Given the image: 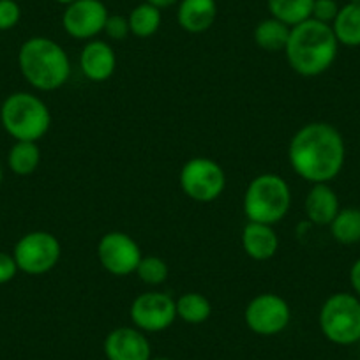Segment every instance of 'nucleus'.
<instances>
[{
    "mask_svg": "<svg viewBox=\"0 0 360 360\" xmlns=\"http://www.w3.org/2000/svg\"><path fill=\"white\" fill-rule=\"evenodd\" d=\"M22 20V8L16 0H0V32L15 29Z\"/></svg>",
    "mask_w": 360,
    "mask_h": 360,
    "instance_id": "26",
    "label": "nucleus"
},
{
    "mask_svg": "<svg viewBox=\"0 0 360 360\" xmlns=\"http://www.w3.org/2000/svg\"><path fill=\"white\" fill-rule=\"evenodd\" d=\"M110 13L103 0H75L62 13V29L78 41H92L105 30Z\"/></svg>",
    "mask_w": 360,
    "mask_h": 360,
    "instance_id": "12",
    "label": "nucleus"
},
{
    "mask_svg": "<svg viewBox=\"0 0 360 360\" xmlns=\"http://www.w3.org/2000/svg\"><path fill=\"white\" fill-rule=\"evenodd\" d=\"M62 245L53 233L44 230L29 231L15 244L13 256L20 272L29 276H43L57 266Z\"/></svg>",
    "mask_w": 360,
    "mask_h": 360,
    "instance_id": "8",
    "label": "nucleus"
},
{
    "mask_svg": "<svg viewBox=\"0 0 360 360\" xmlns=\"http://www.w3.org/2000/svg\"><path fill=\"white\" fill-rule=\"evenodd\" d=\"M103 32L110 37L112 41H124L131 34L129 20L124 15H110L105 23V30Z\"/></svg>",
    "mask_w": 360,
    "mask_h": 360,
    "instance_id": "27",
    "label": "nucleus"
},
{
    "mask_svg": "<svg viewBox=\"0 0 360 360\" xmlns=\"http://www.w3.org/2000/svg\"><path fill=\"white\" fill-rule=\"evenodd\" d=\"M20 272L13 252L0 251V285H8Z\"/></svg>",
    "mask_w": 360,
    "mask_h": 360,
    "instance_id": "29",
    "label": "nucleus"
},
{
    "mask_svg": "<svg viewBox=\"0 0 360 360\" xmlns=\"http://www.w3.org/2000/svg\"><path fill=\"white\" fill-rule=\"evenodd\" d=\"M127 20H129L131 34L140 37V39H147V37L154 36L161 27V9L148 4V2H141L136 8L131 9Z\"/></svg>",
    "mask_w": 360,
    "mask_h": 360,
    "instance_id": "23",
    "label": "nucleus"
},
{
    "mask_svg": "<svg viewBox=\"0 0 360 360\" xmlns=\"http://www.w3.org/2000/svg\"><path fill=\"white\" fill-rule=\"evenodd\" d=\"M79 68L90 82H106L112 78L117 69L115 50L112 44L103 39L86 41L79 55Z\"/></svg>",
    "mask_w": 360,
    "mask_h": 360,
    "instance_id": "14",
    "label": "nucleus"
},
{
    "mask_svg": "<svg viewBox=\"0 0 360 360\" xmlns=\"http://www.w3.org/2000/svg\"><path fill=\"white\" fill-rule=\"evenodd\" d=\"M176 318L189 325H202L212 314V304L203 293L188 292L175 300Z\"/></svg>",
    "mask_w": 360,
    "mask_h": 360,
    "instance_id": "21",
    "label": "nucleus"
},
{
    "mask_svg": "<svg viewBox=\"0 0 360 360\" xmlns=\"http://www.w3.org/2000/svg\"><path fill=\"white\" fill-rule=\"evenodd\" d=\"M217 18L216 0H180L176 22L189 34L207 32Z\"/></svg>",
    "mask_w": 360,
    "mask_h": 360,
    "instance_id": "17",
    "label": "nucleus"
},
{
    "mask_svg": "<svg viewBox=\"0 0 360 360\" xmlns=\"http://www.w3.org/2000/svg\"><path fill=\"white\" fill-rule=\"evenodd\" d=\"M349 285H352L353 293L360 299V258L349 269Z\"/></svg>",
    "mask_w": 360,
    "mask_h": 360,
    "instance_id": "30",
    "label": "nucleus"
},
{
    "mask_svg": "<svg viewBox=\"0 0 360 360\" xmlns=\"http://www.w3.org/2000/svg\"><path fill=\"white\" fill-rule=\"evenodd\" d=\"M105 356L108 360H150L152 346L145 332L136 327H117L105 338Z\"/></svg>",
    "mask_w": 360,
    "mask_h": 360,
    "instance_id": "13",
    "label": "nucleus"
},
{
    "mask_svg": "<svg viewBox=\"0 0 360 360\" xmlns=\"http://www.w3.org/2000/svg\"><path fill=\"white\" fill-rule=\"evenodd\" d=\"M150 360H172V359H168V356H155V359H150Z\"/></svg>",
    "mask_w": 360,
    "mask_h": 360,
    "instance_id": "34",
    "label": "nucleus"
},
{
    "mask_svg": "<svg viewBox=\"0 0 360 360\" xmlns=\"http://www.w3.org/2000/svg\"><path fill=\"white\" fill-rule=\"evenodd\" d=\"M242 249L255 262H266L274 258L279 249V237L272 224L248 221L240 235Z\"/></svg>",
    "mask_w": 360,
    "mask_h": 360,
    "instance_id": "15",
    "label": "nucleus"
},
{
    "mask_svg": "<svg viewBox=\"0 0 360 360\" xmlns=\"http://www.w3.org/2000/svg\"><path fill=\"white\" fill-rule=\"evenodd\" d=\"M321 334L339 346L360 341V299L355 293L339 292L328 297L320 309Z\"/></svg>",
    "mask_w": 360,
    "mask_h": 360,
    "instance_id": "6",
    "label": "nucleus"
},
{
    "mask_svg": "<svg viewBox=\"0 0 360 360\" xmlns=\"http://www.w3.org/2000/svg\"><path fill=\"white\" fill-rule=\"evenodd\" d=\"M41 165V148L37 141H15L8 154V166L15 175H32Z\"/></svg>",
    "mask_w": 360,
    "mask_h": 360,
    "instance_id": "20",
    "label": "nucleus"
},
{
    "mask_svg": "<svg viewBox=\"0 0 360 360\" xmlns=\"http://www.w3.org/2000/svg\"><path fill=\"white\" fill-rule=\"evenodd\" d=\"M352 4H360V0H349Z\"/></svg>",
    "mask_w": 360,
    "mask_h": 360,
    "instance_id": "35",
    "label": "nucleus"
},
{
    "mask_svg": "<svg viewBox=\"0 0 360 360\" xmlns=\"http://www.w3.org/2000/svg\"><path fill=\"white\" fill-rule=\"evenodd\" d=\"M242 207L248 221L274 226L290 212L292 189L278 173H262L245 188Z\"/></svg>",
    "mask_w": 360,
    "mask_h": 360,
    "instance_id": "5",
    "label": "nucleus"
},
{
    "mask_svg": "<svg viewBox=\"0 0 360 360\" xmlns=\"http://www.w3.org/2000/svg\"><path fill=\"white\" fill-rule=\"evenodd\" d=\"M0 126L15 141H39L51 127L46 103L30 92H13L0 106Z\"/></svg>",
    "mask_w": 360,
    "mask_h": 360,
    "instance_id": "4",
    "label": "nucleus"
},
{
    "mask_svg": "<svg viewBox=\"0 0 360 360\" xmlns=\"http://www.w3.org/2000/svg\"><path fill=\"white\" fill-rule=\"evenodd\" d=\"M55 2H57V4H62V6H69V4H72L75 0H55Z\"/></svg>",
    "mask_w": 360,
    "mask_h": 360,
    "instance_id": "32",
    "label": "nucleus"
},
{
    "mask_svg": "<svg viewBox=\"0 0 360 360\" xmlns=\"http://www.w3.org/2000/svg\"><path fill=\"white\" fill-rule=\"evenodd\" d=\"M129 318L141 332H162L176 320L175 299L162 292L140 293L131 302Z\"/></svg>",
    "mask_w": 360,
    "mask_h": 360,
    "instance_id": "11",
    "label": "nucleus"
},
{
    "mask_svg": "<svg viewBox=\"0 0 360 360\" xmlns=\"http://www.w3.org/2000/svg\"><path fill=\"white\" fill-rule=\"evenodd\" d=\"M341 210L338 193L330 184H311L309 193L304 200V212L307 219L316 226H328Z\"/></svg>",
    "mask_w": 360,
    "mask_h": 360,
    "instance_id": "16",
    "label": "nucleus"
},
{
    "mask_svg": "<svg viewBox=\"0 0 360 360\" xmlns=\"http://www.w3.org/2000/svg\"><path fill=\"white\" fill-rule=\"evenodd\" d=\"M18 68L25 82L41 92L58 90L71 76V60L64 48L44 36L29 37L20 46Z\"/></svg>",
    "mask_w": 360,
    "mask_h": 360,
    "instance_id": "3",
    "label": "nucleus"
},
{
    "mask_svg": "<svg viewBox=\"0 0 360 360\" xmlns=\"http://www.w3.org/2000/svg\"><path fill=\"white\" fill-rule=\"evenodd\" d=\"M179 182L188 198L198 203H210L221 198L226 189V173L217 161L198 155L186 161L180 168Z\"/></svg>",
    "mask_w": 360,
    "mask_h": 360,
    "instance_id": "7",
    "label": "nucleus"
},
{
    "mask_svg": "<svg viewBox=\"0 0 360 360\" xmlns=\"http://www.w3.org/2000/svg\"><path fill=\"white\" fill-rule=\"evenodd\" d=\"M145 2H148V4L155 6V8L159 9H165V8H172V6L179 4L180 0H145Z\"/></svg>",
    "mask_w": 360,
    "mask_h": 360,
    "instance_id": "31",
    "label": "nucleus"
},
{
    "mask_svg": "<svg viewBox=\"0 0 360 360\" xmlns=\"http://www.w3.org/2000/svg\"><path fill=\"white\" fill-rule=\"evenodd\" d=\"M2 180H4V166H2V161H0V186H2Z\"/></svg>",
    "mask_w": 360,
    "mask_h": 360,
    "instance_id": "33",
    "label": "nucleus"
},
{
    "mask_svg": "<svg viewBox=\"0 0 360 360\" xmlns=\"http://www.w3.org/2000/svg\"><path fill=\"white\" fill-rule=\"evenodd\" d=\"M143 258L141 248L131 235L124 231H108L98 242V259L112 276L134 274Z\"/></svg>",
    "mask_w": 360,
    "mask_h": 360,
    "instance_id": "10",
    "label": "nucleus"
},
{
    "mask_svg": "<svg viewBox=\"0 0 360 360\" xmlns=\"http://www.w3.org/2000/svg\"><path fill=\"white\" fill-rule=\"evenodd\" d=\"M338 50L339 43L332 25L309 18L292 27L285 55L297 75L314 78L332 68Z\"/></svg>",
    "mask_w": 360,
    "mask_h": 360,
    "instance_id": "2",
    "label": "nucleus"
},
{
    "mask_svg": "<svg viewBox=\"0 0 360 360\" xmlns=\"http://www.w3.org/2000/svg\"><path fill=\"white\" fill-rule=\"evenodd\" d=\"M330 233L335 242L345 245H352L360 242V209L356 207H345L338 212L330 224Z\"/></svg>",
    "mask_w": 360,
    "mask_h": 360,
    "instance_id": "24",
    "label": "nucleus"
},
{
    "mask_svg": "<svg viewBox=\"0 0 360 360\" xmlns=\"http://www.w3.org/2000/svg\"><path fill=\"white\" fill-rule=\"evenodd\" d=\"M332 30L339 44L349 48L360 46V4L348 2L339 9Z\"/></svg>",
    "mask_w": 360,
    "mask_h": 360,
    "instance_id": "19",
    "label": "nucleus"
},
{
    "mask_svg": "<svg viewBox=\"0 0 360 360\" xmlns=\"http://www.w3.org/2000/svg\"><path fill=\"white\" fill-rule=\"evenodd\" d=\"M134 274L141 279V283L148 286H159L168 279V263L161 256H143L138 263Z\"/></svg>",
    "mask_w": 360,
    "mask_h": 360,
    "instance_id": "25",
    "label": "nucleus"
},
{
    "mask_svg": "<svg viewBox=\"0 0 360 360\" xmlns=\"http://www.w3.org/2000/svg\"><path fill=\"white\" fill-rule=\"evenodd\" d=\"M339 4L335 0H314L313 2V11H311V18L316 22L327 23L332 25L339 13Z\"/></svg>",
    "mask_w": 360,
    "mask_h": 360,
    "instance_id": "28",
    "label": "nucleus"
},
{
    "mask_svg": "<svg viewBox=\"0 0 360 360\" xmlns=\"http://www.w3.org/2000/svg\"><path fill=\"white\" fill-rule=\"evenodd\" d=\"M290 32H292V27L270 16L256 25L252 36H255V43L258 44V48L269 51V53H278V51H285Z\"/></svg>",
    "mask_w": 360,
    "mask_h": 360,
    "instance_id": "18",
    "label": "nucleus"
},
{
    "mask_svg": "<svg viewBox=\"0 0 360 360\" xmlns=\"http://www.w3.org/2000/svg\"><path fill=\"white\" fill-rule=\"evenodd\" d=\"M244 321L258 335H278L292 321V307L281 295L272 292L252 297L244 311Z\"/></svg>",
    "mask_w": 360,
    "mask_h": 360,
    "instance_id": "9",
    "label": "nucleus"
},
{
    "mask_svg": "<svg viewBox=\"0 0 360 360\" xmlns=\"http://www.w3.org/2000/svg\"><path fill=\"white\" fill-rule=\"evenodd\" d=\"M314 0H266V8L272 18L295 27L311 18Z\"/></svg>",
    "mask_w": 360,
    "mask_h": 360,
    "instance_id": "22",
    "label": "nucleus"
},
{
    "mask_svg": "<svg viewBox=\"0 0 360 360\" xmlns=\"http://www.w3.org/2000/svg\"><path fill=\"white\" fill-rule=\"evenodd\" d=\"M345 159V138L328 122L306 124L290 140V166L309 184H328L341 173Z\"/></svg>",
    "mask_w": 360,
    "mask_h": 360,
    "instance_id": "1",
    "label": "nucleus"
}]
</instances>
